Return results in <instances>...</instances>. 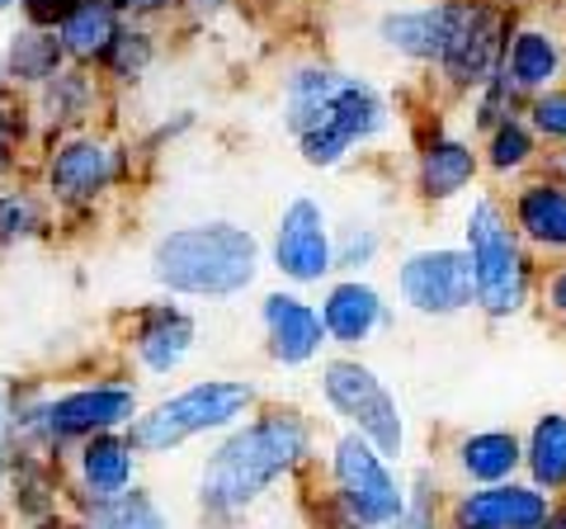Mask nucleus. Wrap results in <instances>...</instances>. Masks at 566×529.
<instances>
[{
  "instance_id": "f257e3e1",
  "label": "nucleus",
  "mask_w": 566,
  "mask_h": 529,
  "mask_svg": "<svg viewBox=\"0 0 566 529\" xmlns=\"http://www.w3.org/2000/svg\"><path fill=\"white\" fill-rule=\"evenodd\" d=\"M283 128L297 137V152L312 170H335L392 128V104L364 76L297 66L283 81Z\"/></svg>"
},
{
  "instance_id": "f03ea898",
  "label": "nucleus",
  "mask_w": 566,
  "mask_h": 529,
  "mask_svg": "<svg viewBox=\"0 0 566 529\" xmlns=\"http://www.w3.org/2000/svg\"><path fill=\"white\" fill-rule=\"evenodd\" d=\"M312 454V421L293 407L260 412L255 421H241L203 464L199 497L212 516H241L255 506L279 478L303 468Z\"/></svg>"
},
{
  "instance_id": "7ed1b4c3",
  "label": "nucleus",
  "mask_w": 566,
  "mask_h": 529,
  "mask_svg": "<svg viewBox=\"0 0 566 529\" xmlns=\"http://www.w3.org/2000/svg\"><path fill=\"white\" fill-rule=\"evenodd\" d=\"M260 274V241L251 227L212 218L175 227L151 246V279L180 298H237Z\"/></svg>"
},
{
  "instance_id": "20e7f679",
  "label": "nucleus",
  "mask_w": 566,
  "mask_h": 529,
  "mask_svg": "<svg viewBox=\"0 0 566 529\" xmlns=\"http://www.w3.org/2000/svg\"><path fill=\"white\" fill-rule=\"evenodd\" d=\"M463 256L472 264V308H482L491 322L520 317L534 293V264H528L524 237L515 232L505 204L491 194H476L463 218Z\"/></svg>"
},
{
  "instance_id": "39448f33",
  "label": "nucleus",
  "mask_w": 566,
  "mask_h": 529,
  "mask_svg": "<svg viewBox=\"0 0 566 529\" xmlns=\"http://www.w3.org/2000/svg\"><path fill=\"white\" fill-rule=\"evenodd\" d=\"M255 402H260L255 383H245V378H203V383H189L185 393L156 402L151 412L133 416L128 439H133L137 454H170L193 435L241 426V421L255 412Z\"/></svg>"
},
{
  "instance_id": "423d86ee",
  "label": "nucleus",
  "mask_w": 566,
  "mask_h": 529,
  "mask_svg": "<svg viewBox=\"0 0 566 529\" xmlns=\"http://www.w3.org/2000/svg\"><path fill=\"white\" fill-rule=\"evenodd\" d=\"M331 478H335L331 510L340 529H397L406 510L401 478L364 435L345 431L331 445Z\"/></svg>"
},
{
  "instance_id": "0eeeda50",
  "label": "nucleus",
  "mask_w": 566,
  "mask_h": 529,
  "mask_svg": "<svg viewBox=\"0 0 566 529\" xmlns=\"http://www.w3.org/2000/svg\"><path fill=\"white\" fill-rule=\"evenodd\" d=\"M322 397L331 416H340L354 435H364L387 464H397L406 454V416L401 402L392 397V387L382 383L374 364L354 360V355H331L322 364Z\"/></svg>"
},
{
  "instance_id": "6e6552de",
  "label": "nucleus",
  "mask_w": 566,
  "mask_h": 529,
  "mask_svg": "<svg viewBox=\"0 0 566 529\" xmlns=\"http://www.w3.org/2000/svg\"><path fill=\"white\" fill-rule=\"evenodd\" d=\"M510 39L505 10L486 6V0H453L449 10V39L439 52V72L453 91H482L501 76V52Z\"/></svg>"
},
{
  "instance_id": "1a4fd4ad",
  "label": "nucleus",
  "mask_w": 566,
  "mask_h": 529,
  "mask_svg": "<svg viewBox=\"0 0 566 529\" xmlns=\"http://www.w3.org/2000/svg\"><path fill=\"white\" fill-rule=\"evenodd\" d=\"M274 270L297 289L326 284L335 274V227L322 199L312 194H293L274 222V246H270Z\"/></svg>"
},
{
  "instance_id": "9d476101",
  "label": "nucleus",
  "mask_w": 566,
  "mask_h": 529,
  "mask_svg": "<svg viewBox=\"0 0 566 529\" xmlns=\"http://www.w3.org/2000/svg\"><path fill=\"white\" fill-rule=\"evenodd\" d=\"M397 298L416 317H458L472 308V264L463 246H420L397 264Z\"/></svg>"
},
{
  "instance_id": "9b49d317",
  "label": "nucleus",
  "mask_w": 566,
  "mask_h": 529,
  "mask_svg": "<svg viewBox=\"0 0 566 529\" xmlns=\"http://www.w3.org/2000/svg\"><path fill=\"white\" fill-rule=\"evenodd\" d=\"M137 387L128 383H85L71 393L43 402V435L48 439H91L104 431L133 426Z\"/></svg>"
},
{
  "instance_id": "f8f14e48",
  "label": "nucleus",
  "mask_w": 566,
  "mask_h": 529,
  "mask_svg": "<svg viewBox=\"0 0 566 529\" xmlns=\"http://www.w3.org/2000/svg\"><path fill=\"white\" fill-rule=\"evenodd\" d=\"M260 326H264V350H270V360L279 369H307L322 360V350L331 345L316 303H307V298L293 289L264 293Z\"/></svg>"
},
{
  "instance_id": "ddd939ff",
  "label": "nucleus",
  "mask_w": 566,
  "mask_h": 529,
  "mask_svg": "<svg viewBox=\"0 0 566 529\" xmlns=\"http://www.w3.org/2000/svg\"><path fill=\"white\" fill-rule=\"evenodd\" d=\"M553 497L534 483H491L463 491L453 506V529H547Z\"/></svg>"
},
{
  "instance_id": "4468645a",
  "label": "nucleus",
  "mask_w": 566,
  "mask_h": 529,
  "mask_svg": "<svg viewBox=\"0 0 566 529\" xmlns=\"http://www.w3.org/2000/svg\"><path fill=\"white\" fill-rule=\"evenodd\" d=\"M322 326H326V341L340 345V350H359L378 336V331L392 326V303L382 298L378 284H368L364 274H345L335 279L322 298Z\"/></svg>"
},
{
  "instance_id": "2eb2a0df",
  "label": "nucleus",
  "mask_w": 566,
  "mask_h": 529,
  "mask_svg": "<svg viewBox=\"0 0 566 529\" xmlns=\"http://www.w3.org/2000/svg\"><path fill=\"white\" fill-rule=\"evenodd\" d=\"M118 180V152L99 137H66L48 162V189L62 204H91Z\"/></svg>"
},
{
  "instance_id": "dca6fc26",
  "label": "nucleus",
  "mask_w": 566,
  "mask_h": 529,
  "mask_svg": "<svg viewBox=\"0 0 566 529\" xmlns=\"http://www.w3.org/2000/svg\"><path fill=\"white\" fill-rule=\"evenodd\" d=\"M476 170H482V152H476L468 137L439 128L420 143L416 189H420V199H430V204H453L476 185Z\"/></svg>"
},
{
  "instance_id": "f3484780",
  "label": "nucleus",
  "mask_w": 566,
  "mask_h": 529,
  "mask_svg": "<svg viewBox=\"0 0 566 529\" xmlns=\"http://www.w3.org/2000/svg\"><path fill=\"white\" fill-rule=\"evenodd\" d=\"M566 72V48L553 29L543 24H524L505 39V52H501V81L510 85L515 95H543L553 91Z\"/></svg>"
},
{
  "instance_id": "a211bd4d",
  "label": "nucleus",
  "mask_w": 566,
  "mask_h": 529,
  "mask_svg": "<svg viewBox=\"0 0 566 529\" xmlns=\"http://www.w3.org/2000/svg\"><path fill=\"white\" fill-rule=\"evenodd\" d=\"M510 222L524 237V246L566 256V185L562 180H528L510 199Z\"/></svg>"
},
{
  "instance_id": "6ab92c4d",
  "label": "nucleus",
  "mask_w": 566,
  "mask_h": 529,
  "mask_svg": "<svg viewBox=\"0 0 566 529\" xmlns=\"http://www.w3.org/2000/svg\"><path fill=\"white\" fill-rule=\"evenodd\" d=\"M193 341H199V326H193V317L180 312L175 303H156L142 312V322L133 331V350L142 369H151V374H175L185 360Z\"/></svg>"
},
{
  "instance_id": "aec40b11",
  "label": "nucleus",
  "mask_w": 566,
  "mask_h": 529,
  "mask_svg": "<svg viewBox=\"0 0 566 529\" xmlns=\"http://www.w3.org/2000/svg\"><path fill=\"white\" fill-rule=\"evenodd\" d=\"M449 10L453 0H434V6H411V10H387L378 20V39L387 52L406 62H439L449 39Z\"/></svg>"
},
{
  "instance_id": "412c9836",
  "label": "nucleus",
  "mask_w": 566,
  "mask_h": 529,
  "mask_svg": "<svg viewBox=\"0 0 566 529\" xmlns=\"http://www.w3.org/2000/svg\"><path fill=\"white\" fill-rule=\"evenodd\" d=\"M458 473L476 487L510 483L524 468V439L515 431H472L458 439Z\"/></svg>"
},
{
  "instance_id": "4be33fe9",
  "label": "nucleus",
  "mask_w": 566,
  "mask_h": 529,
  "mask_svg": "<svg viewBox=\"0 0 566 529\" xmlns=\"http://www.w3.org/2000/svg\"><path fill=\"white\" fill-rule=\"evenodd\" d=\"M81 483L91 497H114V491L133 487V468H137V449L128 435L118 431H104V435H91L81 445Z\"/></svg>"
},
{
  "instance_id": "5701e85b",
  "label": "nucleus",
  "mask_w": 566,
  "mask_h": 529,
  "mask_svg": "<svg viewBox=\"0 0 566 529\" xmlns=\"http://www.w3.org/2000/svg\"><path fill=\"white\" fill-rule=\"evenodd\" d=\"M118 29L123 24H118V10L109 6V0H81V6L71 10L52 33H57L66 58H76V62H95L99 58L104 62V52H109Z\"/></svg>"
},
{
  "instance_id": "b1692460",
  "label": "nucleus",
  "mask_w": 566,
  "mask_h": 529,
  "mask_svg": "<svg viewBox=\"0 0 566 529\" xmlns=\"http://www.w3.org/2000/svg\"><path fill=\"white\" fill-rule=\"evenodd\" d=\"M524 468L538 491H566V412H543L524 439Z\"/></svg>"
},
{
  "instance_id": "393cba45",
  "label": "nucleus",
  "mask_w": 566,
  "mask_h": 529,
  "mask_svg": "<svg viewBox=\"0 0 566 529\" xmlns=\"http://www.w3.org/2000/svg\"><path fill=\"white\" fill-rule=\"evenodd\" d=\"M91 520L95 529H166V510L151 491L123 487L114 497H91Z\"/></svg>"
},
{
  "instance_id": "a878e982",
  "label": "nucleus",
  "mask_w": 566,
  "mask_h": 529,
  "mask_svg": "<svg viewBox=\"0 0 566 529\" xmlns=\"http://www.w3.org/2000/svg\"><path fill=\"white\" fill-rule=\"evenodd\" d=\"M482 162L491 166V175H520L538 162V137L534 128L520 118V114H510L505 123H495V128L486 133V147H482Z\"/></svg>"
},
{
  "instance_id": "bb28decb",
  "label": "nucleus",
  "mask_w": 566,
  "mask_h": 529,
  "mask_svg": "<svg viewBox=\"0 0 566 529\" xmlns=\"http://www.w3.org/2000/svg\"><path fill=\"white\" fill-rule=\"evenodd\" d=\"M62 43L57 33H43V29H24L10 39V58H6V76L14 81H52L62 72Z\"/></svg>"
},
{
  "instance_id": "cd10ccee",
  "label": "nucleus",
  "mask_w": 566,
  "mask_h": 529,
  "mask_svg": "<svg viewBox=\"0 0 566 529\" xmlns=\"http://www.w3.org/2000/svg\"><path fill=\"white\" fill-rule=\"evenodd\" d=\"M378 256H382V232L374 222H345L340 232H335V270L364 274L378 264Z\"/></svg>"
},
{
  "instance_id": "c85d7f7f",
  "label": "nucleus",
  "mask_w": 566,
  "mask_h": 529,
  "mask_svg": "<svg viewBox=\"0 0 566 529\" xmlns=\"http://www.w3.org/2000/svg\"><path fill=\"white\" fill-rule=\"evenodd\" d=\"M151 58H156L151 33H142V29H118L114 43H109V52H104V66H109L114 81H137V76L151 66Z\"/></svg>"
},
{
  "instance_id": "c756f323",
  "label": "nucleus",
  "mask_w": 566,
  "mask_h": 529,
  "mask_svg": "<svg viewBox=\"0 0 566 529\" xmlns=\"http://www.w3.org/2000/svg\"><path fill=\"white\" fill-rule=\"evenodd\" d=\"M528 118V128H534V137H547V143H557V147H566V91H543V95H534L528 100V110H524Z\"/></svg>"
},
{
  "instance_id": "7c9ffc66",
  "label": "nucleus",
  "mask_w": 566,
  "mask_h": 529,
  "mask_svg": "<svg viewBox=\"0 0 566 529\" xmlns=\"http://www.w3.org/2000/svg\"><path fill=\"white\" fill-rule=\"evenodd\" d=\"M43 227V214H39V204L29 199V194H0V246H10V241H24L33 237Z\"/></svg>"
},
{
  "instance_id": "2f4dec72",
  "label": "nucleus",
  "mask_w": 566,
  "mask_h": 529,
  "mask_svg": "<svg viewBox=\"0 0 566 529\" xmlns=\"http://www.w3.org/2000/svg\"><path fill=\"white\" fill-rule=\"evenodd\" d=\"M48 85V110H57L52 118H81L85 114V104H91V85H85V76H76V72H57L52 81H43Z\"/></svg>"
},
{
  "instance_id": "473e14b6",
  "label": "nucleus",
  "mask_w": 566,
  "mask_h": 529,
  "mask_svg": "<svg viewBox=\"0 0 566 529\" xmlns=\"http://www.w3.org/2000/svg\"><path fill=\"white\" fill-rule=\"evenodd\" d=\"M20 137H24V110L10 104L0 95V175L14 166V152H20Z\"/></svg>"
},
{
  "instance_id": "72a5a7b5",
  "label": "nucleus",
  "mask_w": 566,
  "mask_h": 529,
  "mask_svg": "<svg viewBox=\"0 0 566 529\" xmlns=\"http://www.w3.org/2000/svg\"><path fill=\"white\" fill-rule=\"evenodd\" d=\"M543 298H547V308H553V312L562 317V322H566V264H557V270L547 274Z\"/></svg>"
},
{
  "instance_id": "f704fd0d",
  "label": "nucleus",
  "mask_w": 566,
  "mask_h": 529,
  "mask_svg": "<svg viewBox=\"0 0 566 529\" xmlns=\"http://www.w3.org/2000/svg\"><path fill=\"white\" fill-rule=\"evenodd\" d=\"M114 10H133V14H151V10H166L170 0H109Z\"/></svg>"
},
{
  "instance_id": "c9c22d12",
  "label": "nucleus",
  "mask_w": 566,
  "mask_h": 529,
  "mask_svg": "<svg viewBox=\"0 0 566 529\" xmlns=\"http://www.w3.org/2000/svg\"><path fill=\"white\" fill-rule=\"evenodd\" d=\"M6 426H10V393L0 387V435H6Z\"/></svg>"
},
{
  "instance_id": "e433bc0d",
  "label": "nucleus",
  "mask_w": 566,
  "mask_h": 529,
  "mask_svg": "<svg viewBox=\"0 0 566 529\" xmlns=\"http://www.w3.org/2000/svg\"><path fill=\"white\" fill-rule=\"evenodd\" d=\"M553 170H557V180L566 185V152H557V156H553Z\"/></svg>"
},
{
  "instance_id": "4c0bfd02",
  "label": "nucleus",
  "mask_w": 566,
  "mask_h": 529,
  "mask_svg": "<svg viewBox=\"0 0 566 529\" xmlns=\"http://www.w3.org/2000/svg\"><path fill=\"white\" fill-rule=\"evenodd\" d=\"M6 6H14V0H0V10H6Z\"/></svg>"
},
{
  "instance_id": "58836bf2",
  "label": "nucleus",
  "mask_w": 566,
  "mask_h": 529,
  "mask_svg": "<svg viewBox=\"0 0 566 529\" xmlns=\"http://www.w3.org/2000/svg\"><path fill=\"white\" fill-rule=\"evenodd\" d=\"M43 529H62V525H43Z\"/></svg>"
},
{
  "instance_id": "ea45409f",
  "label": "nucleus",
  "mask_w": 566,
  "mask_h": 529,
  "mask_svg": "<svg viewBox=\"0 0 566 529\" xmlns=\"http://www.w3.org/2000/svg\"><path fill=\"white\" fill-rule=\"evenodd\" d=\"M0 76H6V72H0Z\"/></svg>"
},
{
  "instance_id": "a19ab883",
  "label": "nucleus",
  "mask_w": 566,
  "mask_h": 529,
  "mask_svg": "<svg viewBox=\"0 0 566 529\" xmlns=\"http://www.w3.org/2000/svg\"><path fill=\"white\" fill-rule=\"evenodd\" d=\"M91 529H95V525H91Z\"/></svg>"
}]
</instances>
